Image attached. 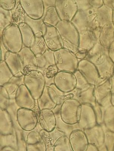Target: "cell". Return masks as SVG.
<instances>
[{
	"label": "cell",
	"instance_id": "obj_7",
	"mask_svg": "<svg viewBox=\"0 0 114 151\" xmlns=\"http://www.w3.org/2000/svg\"><path fill=\"white\" fill-rule=\"evenodd\" d=\"M15 100L16 104L20 108L30 109L37 113L40 111L37 100L34 98L25 84L20 86L16 93Z\"/></svg>",
	"mask_w": 114,
	"mask_h": 151
},
{
	"label": "cell",
	"instance_id": "obj_31",
	"mask_svg": "<svg viewBox=\"0 0 114 151\" xmlns=\"http://www.w3.org/2000/svg\"><path fill=\"white\" fill-rule=\"evenodd\" d=\"M30 48L36 58L44 54L49 49L43 37H36L35 41Z\"/></svg>",
	"mask_w": 114,
	"mask_h": 151
},
{
	"label": "cell",
	"instance_id": "obj_28",
	"mask_svg": "<svg viewBox=\"0 0 114 151\" xmlns=\"http://www.w3.org/2000/svg\"><path fill=\"white\" fill-rule=\"evenodd\" d=\"M24 76L21 77L13 76L8 83L3 86L7 90L11 99H15L16 93L20 86L24 84Z\"/></svg>",
	"mask_w": 114,
	"mask_h": 151
},
{
	"label": "cell",
	"instance_id": "obj_52",
	"mask_svg": "<svg viewBox=\"0 0 114 151\" xmlns=\"http://www.w3.org/2000/svg\"><path fill=\"white\" fill-rule=\"evenodd\" d=\"M98 151H108V149L107 148L105 144L99 146L98 148Z\"/></svg>",
	"mask_w": 114,
	"mask_h": 151
},
{
	"label": "cell",
	"instance_id": "obj_3",
	"mask_svg": "<svg viewBox=\"0 0 114 151\" xmlns=\"http://www.w3.org/2000/svg\"><path fill=\"white\" fill-rule=\"evenodd\" d=\"M81 105L76 99H66L60 106V116L62 121L70 126L78 124L80 120Z\"/></svg>",
	"mask_w": 114,
	"mask_h": 151
},
{
	"label": "cell",
	"instance_id": "obj_15",
	"mask_svg": "<svg viewBox=\"0 0 114 151\" xmlns=\"http://www.w3.org/2000/svg\"><path fill=\"white\" fill-rule=\"evenodd\" d=\"M94 85H90L88 88L82 90L75 88L73 91L67 93L68 98L76 99L81 104H95V98L93 96Z\"/></svg>",
	"mask_w": 114,
	"mask_h": 151
},
{
	"label": "cell",
	"instance_id": "obj_49",
	"mask_svg": "<svg viewBox=\"0 0 114 151\" xmlns=\"http://www.w3.org/2000/svg\"><path fill=\"white\" fill-rule=\"evenodd\" d=\"M57 0H43L45 9L51 6H55Z\"/></svg>",
	"mask_w": 114,
	"mask_h": 151
},
{
	"label": "cell",
	"instance_id": "obj_27",
	"mask_svg": "<svg viewBox=\"0 0 114 151\" xmlns=\"http://www.w3.org/2000/svg\"><path fill=\"white\" fill-rule=\"evenodd\" d=\"M42 18L46 24L55 27L61 21L55 6H51L45 9Z\"/></svg>",
	"mask_w": 114,
	"mask_h": 151
},
{
	"label": "cell",
	"instance_id": "obj_25",
	"mask_svg": "<svg viewBox=\"0 0 114 151\" xmlns=\"http://www.w3.org/2000/svg\"><path fill=\"white\" fill-rule=\"evenodd\" d=\"M37 104L40 111L44 109L53 110L57 106L50 95L49 86H45L41 95L37 100Z\"/></svg>",
	"mask_w": 114,
	"mask_h": 151
},
{
	"label": "cell",
	"instance_id": "obj_16",
	"mask_svg": "<svg viewBox=\"0 0 114 151\" xmlns=\"http://www.w3.org/2000/svg\"><path fill=\"white\" fill-rule=\"evenodd\" d=\"M4 62L14 76L21 77L25 75L24 66L18 53L8 51L5 55Z\"/></svg>",
	"mask_w": 114,
	"mask_h": 151
},
{
	"label": "cell",
	"instance_id": "obj_37",
	"mask_svg": "<svg viewBox=\"0 0 114 151\" xmlns=\"http://www.w3.org/2000/svg\"><path fill=\"white\" fill-rule=\"evenodd\" d=\"M11 99L6 89L0 86V109L7 110L10 104Z\"/></svg>",
	"mask_w": 114,
	"mask_h": 151
},
{
	"label": "cell",
	"instance_id": "obj_50",
	"mask_svg": "<svg viewBox=\"0 0 114 151\" xmlns=\"http://www.w3.org/2000/svg\"><path fill=\"white\" fill-rule=\"evenodd\" d=\"M1 151H17L14 147L10 146H5L1 148Z\"/></svg>",
	"mask_w": 114,
	"mask_h": 151
},
{
	"label": "cell",
	"instance_id": "obj_5",
	"mask_svg": "<svg viewBox=\"0 0 114 151\" xmlns=\"http://www.w3.org/2000/svg\"><path fill=\"white\" fill-rule=\"evenodd\" d=\"M24 82L34 98L38 100L46 86L43 74L37 70L27 72L24 75Z\"/></svg>",
	"mask_w": 114,
	"mask_h": 151
},
{
	"label": "cell",
	"instance_id": "obj_48",
	"mask_svg": "<svg viewBox=\"0 0 114 151\" xmlns=\"http://www.w3.org/2000/svg\"><path fill=\"white\" fill-rule=\"evenodd\" d=\"M88 51L84 50H78L75 53L76 56L77 58L81 61V60L84 59L88 55Z\"/></svg>",
	"mask_w": 114,
	"mask_h": 151
},
{
	"label": "cell",
	"instance_id": "obj_18",
	"mask_svg": "<svg viewBox=\"0 0 114 151\" xmlns=\"http://www.w3.org/2000/svg\"><path fill=\"white\" fill-rule=\"evenodd\" d=\"M18 55L22 61L25 73L30 71L37 70L36 56L30 48L23 47Z\"/></svg>",
	"mask_w": 114,
	"mask_h": 151
},
{
	"label": "cell",
	"instance_id": "obj_4",
	"mask_svg": "<svg viewBox=\"0 0 114 151\" xmlns=\"http://www.w3.org/2000/svg\"><path fill=\"white\" fill-rule=\"evenodd\" d=\"M56 64L59 71L75 72L78 69L80 60L75 54L66 49L63 48L54 51Z\"/></svg>",
	"mask_w": 114,
	"mask_h": 151
},
{
	"label": "cell",
	"instance_id": "obj_32",
	"mask_svg": "<svg viewBox=\"0 0 114 151\" xmlns=\"http://www.w3.org/2000/svg\"><path fill=\"white\" fill-rule=\"evenodd\" d=\"M54 151H73L69 137L64 135L60 137L54 143Z\"/></svg>",
	"mask_w": 114,
	"mask_h": 151
},
{
	"label": "cell",
	"instance_id": "obj_20",
	"mask_svg": "<svg viewBox=\"0 0 114 151\" xmlns=\"http://www.w3.org/2000/svg\"><path fill=\"white\" fill-rule=\"evenodd\" d=\"M15 130L12 118L7 110L0 109V133L1 135L12 134Z\"/></svg>",
	"mask_w": 114,
	"mask_h": 151
},
{
	"label": "cell",
	"instance_id": "obj_46",
	"mask_svg": "<svg viewBox=\"0 0 114 151\" xmlns=\"http://www.w3.org/2000/svg\"><path fill=\"white\" fill-rule=\"evenodd\" d=\"M52 136V139H53V142H55L59 138L62 136L65 135V132H63L62 130L60 129H57V128L55 129L53 131L50 132Z\"/></svg>",
	"mask_w": 114,
	"mask_h": 151
},
{
	"label": "cell",
	"instance_id": "obj_13",
	"mask_svg": "<svg viewBox=\"0 0 114 151\" xmlns=\"http://www.w3.org/2000/svg\"><path fill=\"white\" fill-rule=\"evenodd\" d=\"M69 139L73 151H86L89 145L84 131L80 129L72 131Z\"/></svg>",
	"mask_w": 114,
	"mask_h": 151
},
{
	"label": "cell",
	"instance_id": "obj_11",
	"mask_svg": "<svg viewBox=\"0 0 114 151\" xmlns=\"http://www.w3.org/2000/svg\"><path fill=\"white\" fill-rule=\"evenodd\" d=\"M78 125L82 130L89 129L97 125L95 111L89 104H83Z\"/></svg>",
	"mask_w": 114,
	"mask_h": 151
},
{
	"label": "cell",
	"instance_id": "obj_10",
	"mask_svg": "<svg viewBox=\"0 0 114 151\" xmlns=\"http://www.w3.org/2000/svg\"><path fill=\"white\" fill-rule=\"evenodd\" d=\"M55 7L62 21H71L78 11L74 0H57Z\"/></svg>",
	"mask_w": 114,
	"mask_h": 151
},
{
	"label": "cell",
	"instance_id": "obj_35",
	"mask_svg": "<svg viewBox=\"0 0 114 151\" xmlns=\"http://www.w3.org/2000/svg\"><path fill=\"white\" fill-rule=\"evenodd\" d=\"M58 72V69L57 65H55L49 67L42 72L45 78L46 86H49L51 84L54 83V78Z\"/></svg>",
	"mask_w": 114,
	"mask_h": 151
},
{
	"label": "cell",
	"instance_id": "obj_9",
	"mask_svg": "<svg viewBox=\"0 0 114 151\" xmlns=\"http://www.w3.org/2000/svg\"><path fill=\"white\" fill-rule=\"evenodd\" d=\"M25 14L33 19H40L43 17L45 7L43 0H19Z\"/></svg>",
	"mask_w": 114,
	"mask_h": 151
},
{
	"label": "cell",
	"instance_id": "obj_51",
	"mask_svg": "<svg viewBox=\"0 0 114 151\" xmlns=\"http://www.w3.org/2000/svg\"><path fill=\"white\" fill-rule=\"evenodd\" d=\"M86 151H98V149L95 145L89 144Z\"/></svg>",
	"mask_w": 114,
	"mask_h": 151
},
{
	"label": "cell",
	"instance_id": "obj_12",
	"mask_svg": "<svg viewBox=\"0 0 114 151\" xmlns=\"http://www.w3.org/2000/svg\"><path fill=\"white\" fill-rule=\"evenodd\" d=\"M43 38L49 49L52 51H57L64 48L61 36L55 27L47 25V30Z\"/></svg>",
	"mask_w": 114,
	"mask_h": 151
},
{
	"label": "cell",
	"instance_id": "obj_14",
	"mask_svg": "<svg viewBox=\"0 0 114 151\" xmlns=\"http://www.w3.org/2000/svg\"><path fill=\"white\" fill-rule=\"evenodd\" d=\"M38 119V123L44 130L51 132L57 127V117L52 110L44 109L40 111Z\"/></svg>",
	"mask_w": 114,
	"mask_h": 151
},
{
	"label": "cell",
	"instance_id": "obj_22",
	"mask_svg": "<svg viewBox=\"0 0 114 151\" xmlns=\"http://www.w3.org/2000/svg\"><path fill=\"white\" fill-rule=\"evenodd\" d=\"M37 70L41 73L51 66L56 65L54 51L48 49L44 54L36 58Z\"/></svg>",
	"mask_w": 114,
	"mask_h": 151
},
{
	"label": "cell",
	"instance_id": "obj_45",
	"mask_svg": "<svg viewBox=\"0 0 114 151\" xmlns=\"http://www.w3.org/2000/svg\"><path fill=\"white\" fill-rule=\"evenodd\" d=\"M76 3L78 10L85 11L91 7L89 0H74Z\"/></svg>",
	"mask_w": 114,
	"mask_h": 151
},
{
	"label": "cell",
	"instance_id": "obj_40",
	"mask_svg": "<svg viewBox=\"0 0 114 151\" xmlns=\"http://www.w3.org/2000/svg\"><path fill=\"white\" fill-rule=\"evenodd\" d=\"M1 147L5 146H12L11 145H16V148H17V141H16L15 130H14L13 134L8 135H1Z\"/></svg>",
	"mask_w": 114,
	"mask_h": 151
},
{
	"label": "cell",
	"instance_id": "obj_6",
	"mask_svg": "<svg viewBox=\"0 0 114 151\" xmlns=\"http://www.w3.org/2000/svg\"><path fill=\"white\" fill-rule=\"evenodd\" d=\"M38 114L33 110L19 108L17 111V123L22 130L28 132L33 130L38 123Z\"/></svg>",
	"mask_w": 114,
	"mask_h": 151
},
{
	"label": "cell",
	"instance_id": "obj_21",
	"mask_svg": "<svg viewBox=\"0 0 114 151\" xmlns=\"http://www.w3.org/2000/svg\"><path fill=\"white\" fill-rule=\"evenodd\" d=\"M79 45L78 50L89 52L96 44V35L93 31H87L79 33Z\"/></svg>",
	"mask_w": 114,
	"mask_h": 151
},
{
	"label": "cell",
	"instance_id": "obj_36",
	"mask_svg": "<svg viewBox=\"0 0 114 151\" xmlns=\"http://www.w3.org/2000/svg\"><path fill=\"white\" fill-rule=\"evenodd\" d=\"M105 132V142L108 151H113L114 147V132L107 128L104 124L101 125Z\"/></svg>",
	"mask_w": 114,
	"mask_h": 151
},
{
	"label": "cell",
	"instance_id": "obj_42",
	"mask_svg": "<svg viewBox=\"0 0 114 151\" xmlns=\"http://www.w3.org/2000/svg\"><path fill=\"white\" fill-rule=\"evenodd\" d=\"M26 151H47V146L43 140L37 143L26 144Z\"/></svg>",
	"mask_w": 114,
	"mask_h": 151
},
{
	"label": "cell",
	"instance_id": "obj_26",
	"mask_svg": "<svg viewBox=\"0 0 114 151\" xmlns=\"http://www.w3.org/2000/svg\"><path fill=\"white\" fill-rule=\"evenodd\" d=\"M18 26L21 32L23 47L30 48L35 41L36 36L33 32L30 27L24 22Z\"/></svg>",
	"mask_w": 114,
	"mask_h": 151
},
{
	"label": "cell",
	"instance_id": "obj_2",
	"mask_svg": "<svg viewBox=\"0 0 114 151\" xmlns=\"http://www.w3.org/2000/svg\"><path fill=\"white\" fill-rule=\"evenodd\" d=\"M1 40L8 51L18 53L23 47L20 29L17 25L12 24L4 30Z\"/></svg>",
	"mask_w": 114,
	"mask_h": 151
},
{
	"label": "cell",
	"instance_id": "obj_34",
	"mask_svg": "<svg viewBox=\"0 0 114 151\" xmlns=\"http://www.w3.org/2000/svg\"><path fill=\"white\" fill-rule=\"evenodd\" d=\"M13 24L19 25L24 22V17L25 13L22 9L19 0H17V3L14 9L12 10Z\"/></svg>",
	"mask_w": 114,
	"mask_h": 151
},
{
	"label": "cell",
	"instance_id": "obj_29",
	"mask_svg": "<svg viewBox=\"0 0 114 151\" xmlns=\"http://www.w3.org/2000/svg\"><path fill=\"white\" fill-rule=\"evenodd\" d=\"M13 24L12 11L7 10L0 8V33L9 26Z\"/></svg>",
	"mask_w": 114,
	"mask_h": 151
},
{
	"label": "cell",
	"instance_id": "obj_43",
	"mask_svg": "<svg viewBox=\"0 0 114 151\" xmlns=\"http://www.w3.org/2000/svg\"><path fill=\"white\" fill-rule=\"evenodd\" d=\"M39 132L41 134V136L44 142L47 146V148L53 146L54 145V142H53V139L50 132H48L43 129H42Z\"/></svg>",
	"mask_w": 114,
	"mask_h": 151
},
{
	"label": "cell",
	"instance_id": "obj_8",
	"mask_svg": "<svg viewBox=\"0 0 114 151\" xmlns=\"http://www.w3.org/2000/svg\"><path fill=\"white\" fill-rule=\"evenodd\" d=\"M54 83L62 92L69 93L76 88V78L73 73L59 71L55 76Z\"/></svg>",
	"mask_w": 114,
	"mask_h": 151
},
{
	"label": "cell",
	"instance_id": "obj_41",
	"mask_svg": "<svg viewBox=\"0 0 114 151\" xmlns=\"http://www.w3.org/2000/svg\"><path fill=\"white\" fill-rule=\"evenodd\" d=\"M42 140L43 139L40 132L34 130L29 132L26 138V144L28 145L37 143Z\"/></svg>",
	"mask_w": 114,
	"mask_h": 151
},
{
	"label": "cell",
	"instance_id": "obj_23",
	"mask_svg": "<svg viewBox=\"0 0 114 151\" xmlns=\"http://www.w3.org/2000/svg\"><path fill=\"white\" fill-rule=\"evenodd\" d=\"M24 22L30 27L36 37H43L45 34L47 30V25L44 22L42 18L40 19H33L25 14Z\"/></svg>",
	"mask_w": 114,
	"mask_h": 151
},
{
	"label": "cell",
	"instance_id": "obj_47",
	"mask_svg": "<svg viewBox=\"0 0 114 151\" xmlns=\"http://www.w3.org/2000/svg\"><path fill=\"white\" fill-rule=\"evenodd\" d=\"M8 51V50L5 47L2 41L1 40V61H4L5 55Z\"/></svg>",
	"mask_w": 114,
	"mask_h": 151
},
{
	"label": "cell",
	"instance_id": "obj_1",
	"mask_svg": "<svg viewBox=\"0 0 114 151\" xmlns=\"http://www.w3.org/2000/svg\"><path fill=\"white\" fill-rule=\"evenodd\" d=\"M63 41L64 48L75 54L78 50L80 34L71 21L61 20L56 27Z\"/></svg>",
	"mask_w": 114,
	"mask_h": 151
},
{
	"label": "cell",
	"instance_id": "obj_33",
	"mask_svg": "<svg viewBox=\"0 0 114 151\" xmlns=\"http://www.w3.org/2000/svg\"><path fill=\"white\" fill-rule=\"evenodd\" d=\"M0 72V86H3L14 76L4 61H1Z\"/></svg>",
	"mask_w": 114,
	"mask_h": 151
},
{
	"label": "cell",
	"instance_id": "obj_44",
	"mask_svg": "<svg viewBox=\"0 0 114 151\" xmlns=\"http://www.w3.org/2000/svg\"><path fill=\"white\" fill-rule=\"evenodd\" d=\"M17 0H0L1 8L7 10L12 11L16 5Z\"/></svg>",
	"mask_w": 114,
	"mask_h": 151
},
{
	"label": "cell",
	"instance_id": "obj_19",
	"mask_svg": "<svg viewBox=\"0 0 114 151\" xmlns=\"http://www.w3.org/2000/svg\"><path fill=\"white\" fill-rule=\"evenodd\" d=\"M89 144L95 145L96 147L104 144L105 142V132L101 125H97L95 127L84 130Z\"/></svg>",
	"mask_w": 114,
	"mask_h": 151
},
{
	"label": "cell",
	"instance_id": "obj_17",
	"mask_svg": "<svg viewBox=\"0 0 114 151\" xmlns=\"http://www.w3.org/2000/svg\"><path fill=\"white\" fill-rule=\"evenodd\" d=\"M77 70L84 76L90 84L94 85L96 83L97 72L95 65L90 61L86 59L81 60Z\"/></svg>",
	"mask_w": 114,
	"mask_h": 151
},
{
	"label": "cell",
	"instance_id": "obj_24",
	"mask_svg": "<svg viewBox=\"0 0 114 151\" xmlns=\"http://www.w3.org/2000/svg\"><path fill=\"white\" fill-rule=\"evenodd\" d=\"M77 29L79 33L89 31V21L86 11L78 10L71 21Z\"/></svg>",
	"mask_w": 114,
	"mask_h": 151
},
{
	"label": "cell",
	"instance_id": "obj_38",
	"mask_svg": "<svg viewBox=\"0 0 114 151\" xmlns=\"http://www.w3.org/2000/svg\"><path fill=\"white\" fill-rule=\"evenodd\" d=\"M17 151H26V141L24 137L22 129H15Z\"/></svg>",
	"mask_w": 114,
	"mask_h": 151
},
{
	"label": "cell",
	"instance_id": "obj_53",
	"mask_svg": "<svg viewBox=\"0 0 114 151\" xmlns=\"http://www.w3.org/2000/svg\"><path fill=\"white\" fill-rule=\"evenodd\" d=\"M113 151H114V147L113 150Z\"/></svg>",
	"mask_w": 114,
	"mask_h": 151
},
{
	"label": "cell",
	"instance_id": "obj_39",
	"mask_svg": "<svg viewBox=\"0 0 114 151\" xmlns=\"http://www.w3.org/2000/svg\"><path fill=\"white\" fill-rule=\"evenodd\" d=\"M74 74L76 78V88L82 90L88 88L91 85L88 83L84 76L78 70H77L74 73Z\"/></svg>",
	"mask_w": 114,
	"mask_h": 151
},
{
	"label": "cell",
	"instance_id": "obj_30",
	"mask_svg": "<svg viewBox=\"0 0 114 151\" xmlns=\"http://www.w3.org/2000/svg\"><path fill=\"white\" fill-rule=\"evenodd\" d=\"M49 91L52 99L57 105H61L67 98V93H65L59 89L54 83L49 86Z\"/></svg>",
	"mask_w": 114,
	"mask_h": 151
}]
</instances>
